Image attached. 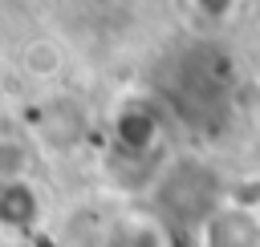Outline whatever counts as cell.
Wrapping results in <instances>:
<instances>
[{
	"mask_svg": "<svg viewBox=\"0 0 260 247\" xmlns=\"http://www.w3.org/2000/svg\"><path fill=\"white\" fill-rule=\"evenodd\" d=\"M203 247H260V219L252 207H219L203 219Z\"/></svg>",
	"mask_w": 260,
	"mask_h": 247,
	"instance_id": "cell-1",
	"label": "cell"
},
{
	"mask_svg": "<svg viewBox=\"0 0 260 247\" xmlns=\"http://www.w3.org/2000/svg\"><path fill=\"white\" fill-rule=\"evenodd\" d=\"M106 247H162V231L150 219H122L106 235Z\"/></svg>",
	"mask_w": 260,
	"mask_h": 247,
	"instance_id": "cell-2",
	"label": "cell"
}]
</instances>
